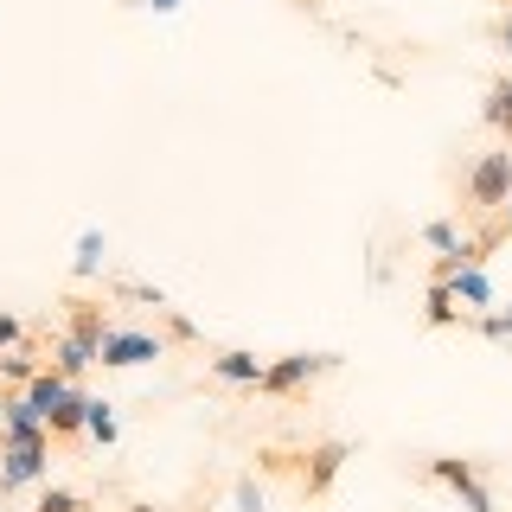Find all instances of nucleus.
I'll return each mask as SVG.
<instances>
[{
	"label": "nucleus",
	"mask_w": 512,
	"mask_h": 512,
	"mask_svg": "<svg viewBox=\"0 0 512 512\" xmlns=\"http://www.w3.org/2000/svg\"><path fill=\"white\" fill-rule=\"evenodd\" d=\"M32 512H90V500H84V493H71V487H45Z\"/></svg>",
	"instance_id": "17"
},
{
	"label": "nucleus",
	"mask_w": 512,
	"mask_h": 512,
	"mask_svg": "<svg viewBox=\"0 0 512 512\" xmlns=\"http://www.w3.org/2000/svg\"><path fill=\"white\" fill-rule=\"evenodd\" d=\"M474 327L487 333V340H512V320L506 314H474Z\"/></svg>",
	"instance_id": "21"
},
{
	"label": "nucleus",
	"mask_w": 512,
	"mask_h": 512,
	"mask_svg": "<svg viewBox=\"0 0 512 512\" xmlns=\"http://www.w3.org/2000/svg\"><path fill=\"white\" fill-rule=\"evenodd\" d=\"M39 372H45V359H39V352H32L26 340L13 346V352H0V384H7V391H26V384L39 378Z\"/></svg>",
	"instance_id": "12"
},
{
	"label": "nucleus",
	"mask_w": 512,
	"mask_h": 512,
	"mask_svg": "<svg viewBox=\"0 0 512 512\" xmlns=\"http://www.w3.org/2000/svg\"><path fill=\"white\" fill-rule=\"evenodd\" d=\"M429 480H442L468 512H500V506H493V487L480 480L474 461H461V455H429Z\"/></svg>",
	"instance_id": "4"
},
{
	"label": "nucleus",
	"mask_w": 512,
	"mask_h": 512,
	"mask_svg": "<svg viewBox=\"0 0 512 512\" xmlns=\"http://www.w3.org/2000/svg\"><path fill=\"white\" fill-rule=\"evenodd\" d=\"M448 288H455V301H468V308H493V282L480 263H461L455 276H448Z\"/></svg>",
	"instance_id": "13"
},
{
	"label": "nucleus",
	"mask_w": 512,
	"mask_h": 512,
	"mask_svg": "<svg viewBox=\"0 0 512 512\" xmlns=\"http://www.w3.org/2000/svg\"><path fill=\"white\" fill-rule=\"evenodd\" d=\"M263 365H269V359H256V352H218V359L205 365V372H212L218 384H237V391H256V384H263Z\"/></svg>",
	"instance_id": "9"
},
{
	"label": "nucleus",
	"mask_w": 512,
	"mask_h": 512,
	"mask_svg": "<svg viewBox=\"0 0 512 512\" xmlns=\"http://www.w3.org/2000/svg\"><path fill=\"white\" fill-rule=\"evenodd\" d=\"M64 391H71V378H64V372H52V365H45V372H39V378L26 384V404L39 410V416H52V404H58Z\"/></svg>",
	"instance_id": "15"
},
{
	"label": "nucleus",
	"mask_w": 512,
	"mask_h": 512,
	"mask_svg": "<svg viewBox=\"0 0 512 512\" xmlns=\"http://www.w3.org/2000/svg\"><path fill=\"white\" fill-rule=\"evenodd\" d=\"M423 320H429V327H461V320H468V314H461V301H455V288H448V282H429Z\"/></svg>",
	"instance_id": "14"
},
{
	"label": "nucleus",
	"mask_w": 512,
	"mask_h": 512,
	"mask_svg": "<svg viewBox=\"0 0 512 512\" xmlns=\"http://www.w3.org/2000/svg\"><path fill=\"white\" fill-rule=\"evenodd\" d=\"M167 359V340L148 327H116L103 346H96V365H109V372H128V365H154Z\"/></svg>",
	"instance_id": "5"
},
{
	"label": "nucleus",
	"mask_w": 512,
	"mask_h": 512,
	"mask_svg": "<svg viewBox=\"0 0 512 512\" xmlns=\"http://www.w3.org/2000/svg\"><path fill=\"white\" fill-rule=\"evenodd\" d=\"M500 231L512 237V192H506V205H500Z\"/></svg>",
	"instance_id": "24"
},
{
	"label": "nucleus",
	"mask_w": 512,
	"mask_h": 512,
	"mask_svg": "<svg viewBox=\"0 0 512 512\" xmlns=\"http://www.w3.org/2000/svg\"><path fill=\"white\" fill-rule=\"evenodd\" d=\"M52 474V442H26V448H0V500L39 487Z\"/></svg>",
	"instance_id": "6"
},
{
	"label": "nucleus",
	"mask_w": 512,
	"mask_h": 512,
	"mask_svg": "<svg viewBox=\"0 0 512 512\" xmlns=\"http://www.w3.org/2000/svg\"><path fill=\"white\" fill-rule=\"evenodd\" d=\"M64 333H71V340H84V346L96 352L109 333H116V314H109L103 301H90V295H71V301H64Z\"/></svg>",
	"instance_id": "7"
},
{
	"label": "nucleus",
	"mask_w": 512,
	"mask_h": 512,
	"mask_svg": "<svg viewBox=\"0 0 512 512\" xmlns=\"http://www.w3.org/2000/svg\"><path fill=\"white\" fill-rule=\"evenodd\" d=\"M346 455H352V448H346L340 436H327V442L301 448V455H263V468H295L301 500H320V493H333V480H340Z\"/></svg>",
	"instance_id": "2"
},
{
	"label": "nucleus",
	"mask_w": 512,
	"mask_h": 512,
	"mask_svg": "<svg viewBox=\"0 0 512 512\" xmlns=\"http://www.w3.org/2000/svg\"><path fill=\"white\" fill-rule=\"evenodd\" d=\"M160 320H167V340H199V327H192V320H180L173 308H154Z\"/></svg>",
	"instance_id": "20"
},
{
	"label": "nucleus",
	"mask_w": 512,
	"mask_h": 512,
	"mask_svg": "<svg viewBox=\"0 0 512 512\" xmlns=\"http://www.w3.org/2000/svg\"><path fill=\"white\" fill-rule=\"evenodd\" d=\"M122 512H154V506H141V500H135V506H122Z\"/></svg>",
	"instance_id": "25"
},
{
	"label": "nucleus",
	"mask_w": 512,
	"mask_h": 512,
	"mask_svg": "<svg viewBox=\"0 0 512 512\" xmlns=\"http://www.w3.org/2000/svg\"><path fill=\"white\" fill-rule=\"evenodd\" d=\"M506 192H512V141H493V148L468 167V186H461V212H468V218H500Z\"/></svg>",
	"instance_id": "1"
},
{
	"label": "nucleus",
	"mask_w": 512,
	"mask_h": 512,
	"mask_svg": "<svg viewBox=\"0 0 512 512\" xmlns=\"http://www.w3.org/2000/svg\"><path fill=\"white\" fill-rule=\"evenodd\" d=\"M20 340H26V320L20 314H0V352H13Z\"/></svg>",
	"instance_id": "19"
},
{
	"label": "nucleus",
	"mask_w": 512,
	"mask_h": 512,
	"mask_svg": "<svg viewBox=\"0 0 512 512\" xmlns=\"http://www.w3.org/2000/svg\"><path fill=\"white\" fill-rule=\"evenodd\" d=\"M480 122L500 128V141H512V71L487 84V96H480Z\"/></svg>",
	"instance_id": "11"
},
{
	"label": "nucleus",
	"mask_w": 512,
	"mask_h": 512,
	"mask_svg": "<svg viewBox=\"0 0 512 512\" xmlns=\"http://www.w3.org/2000/svg\"><path fill=\"white\" fill-rule=\"evenodd\" d=\"M96 263H103V231H84L77 237V276H96Z\"/></svg>",
	"instance_id": "18"
},
{
	"label": "nucleus",
	"mask_w": 512,
	"mask_h": 512,
	"mask_svg": "<svg viewBox=\"0 0 512 512\" xmlns=\"http://www.w3.org/2000/svg\"><path fill=\"white\" fill-rule=\"evenodd\" d=\"M237 506H244V512H263V493H256V480H250V474L237 480Z\"/></svg>",
	"instance_id": "22"
},
{
	"label": "nucleus",
	"mask_w": 512,
	"mask_h": 512,
	"mask_svg": "<svg viewBox=\"0 0 512 512\" xmlns=\"http://www.w3.org/2000/svg\"><path fill=\"white\" fill-rule=\"evenodd\" d=\"M333 365H340V352H288V359L263 365V384H256V391L263 397H301L314 378H327Z\"/></svg>",
	"instance_id": "3"
},
{
	"label": "nucleus",
	"mask_w": 512,
	"mask_h": 512,
	"mask_svg": "<svg viewBox=\"0 0 512 512\" xmlns=\"http://www.w3.org/2000/svg\"><path fill=\"white\" fill-rule=\"evenodd\" d=\"M301 7H327V0H301Z\"/></svg>",
	"instance_id": "26"
},
{
	"label": "nucleus",
	"mask_w": 512,
	"mask_h": 512,
	"mask_svg": "<svg viewBox=\"0 0 512 512\" xmlns=\"http://www.w3.org/2000/svg\"><path fill=\"white\" fill-rule=\"evenodd\" d=\"M84 436H90V442H103V448L122 436V429H116V416H109V404H103V397H90V423H84Z\"/></svg>",
	"instance_id": "16"
},
{
	"label": "nucleus",
	"mask_w": 512,
	"mask_h": 512,
	"mask_svg": "<svg viewBox=\"0 0 512 512\" xmlns=\"http://www.w3.org/2000/svg\"><path fill=\"white\" fill-rule=\"evenodd\" d=\"M84 423H90V391H84V384H71V391L52 404V416H45L52 448H58V442H77V436H84Z\"/></svg>",
	"instance_id": "8"
},
{
	"label": "nucleus",
	"mask_w": 512,
	"mask_h": 512,
	"mask_svg": "<svg viewBox=\"0 0 512 512\" xmlns=\"http://www.w3.org/2000/svg\"><path fill=\"white\" fill-rule=\"evenodd\" d=\"M45 365H52V372H64V378L77 384V378H84L90 365H96V352H90L84 340H71V333L58 327V333H52V359H45Z\"/></svg>",
	"instance_id": "10"
},
{
	"label": "nucleus",
	"mask_w": 512,
	"mask_h": 512,
	"mask_svg": "<svg viewBox=\"0 0 512 512\" xmlns=\"http://www.w3.org/2000/svg\"><path fill=\"white\" fill-rule=\"evenodd\" d=\"M493 45H500V52L512 58V7L500 13V20H493Z\"/></svg>",
	"instance_id": "23"
}]
</instances>
